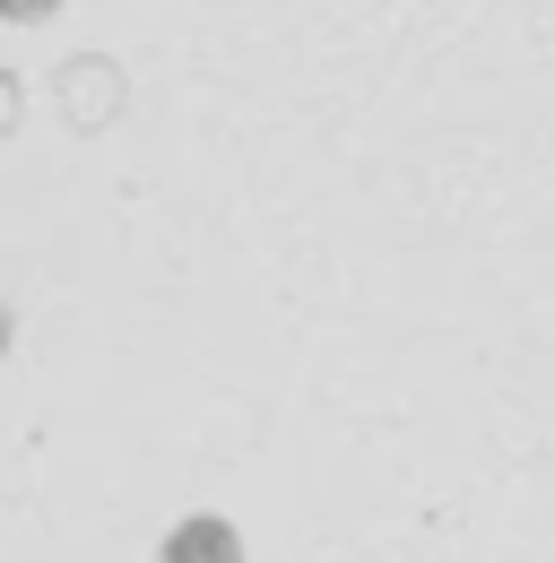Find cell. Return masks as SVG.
Wrapping results in <instances>:
<instances>
[{"instance_id":"cell-1","label":"cell","mask_w":555,"mask_h":563,"mask_svg":"<svg viewBox=\"0 0 555 563\" xmlns=\"http://www.w3.org/2000/svg\"><path fill=\"white\" fill-rule=\"evenodd\" d=\"M53 113L69 122V140L122 131V113H131V70H122L113 53H69V62H53Z\"/></svg>"},{"instance_id":"cell-2","label":"cell","mask_w":555,"mask_h":563,"mask_svg":"<svg viewBox=\"0 0 555 563\" xmlns=\"http://www.w3.org/2000/svg\"><path fill=\"white\" fill-rule=\"evenodd\" d=\"M156 563H243V529L226 511H183L156 538Z\"/></svg>"},{"instance_id":"cell-3","label":"cell","mask_w":555,"mask_h":563,"mask_svg":"<svg viewBox=\"0 0 555 563\" xmlns=\"http://www.w3.org/2000/svg\"><path fill=\"white\" fill-rule=\"evenodd\" d=\"M26 131V87H18V70H0V140H18Z\"/></svg>"},{"instance_id":"cell-4","label":"cell","mask_w":555,"mask_h":563,"mask_svg":"<svg viewBox=\"0 0 555 563\" xmlns=\"http://www.w3.org/2000/svg\"><path fill=\"white\" fill-rule=\"evenodd\" d=\"M62 0H0V26H44Z\"/></svg>"},{"instance_id":"cell-5","label":"cell","mask_w":555,"mask_h":563,"mask_svg":"<svg viewBox=\"0 0 555 563\" xmlns=\"http://www.w3.org/2000/svg\"><path fill=\"white\" fill-rule=\"evenodd\" d=\"M9 347H18V321H9V303H0V364H9Z\"/></svg>"}]
</instances>
